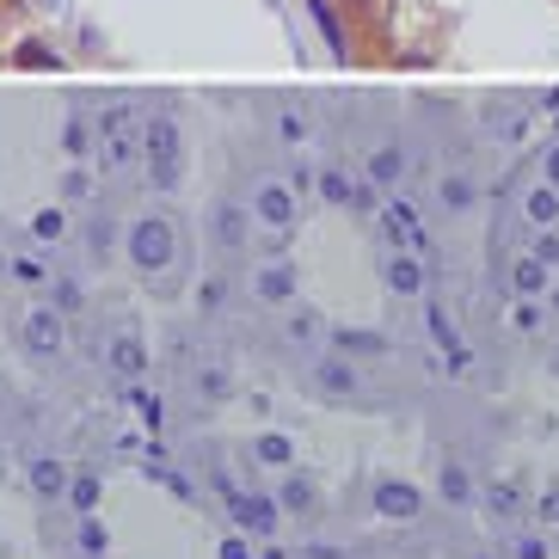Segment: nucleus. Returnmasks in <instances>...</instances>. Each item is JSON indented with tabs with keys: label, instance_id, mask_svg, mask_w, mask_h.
<instances>
[{
	"label": "nucleus",
	"instance_id": "obj_16",
	"mask_svg": "<svg viewBox=\"0 0 559 559\" xmlns=\"http://www.w3.org/2000/svg\"><path fill=\"white\" fill-rule=\"evenodd\" d=\"M486 504H492V516H523V498H516V486H492V492H486Z\"/></svg>",
	"mask_w": 559,
	"mask_h": 559
},
{
	"label": "nucleus",
	"instance_id": "obj_19",
	"mask_svg": "<svg viewBox=\"0 0 559 559\" xmlns=\"http://www.w3.org/2000/svg\"><path fill=\"white\" fill-rule=\"evenodd\" d=\"M388 283L412 296V289H418V264H412V259H394V264H388Z\"/></svg>",
	"mask_w": 559,
	"mask_h": 559
},
{
	"label": "nucleus",
	"instance_id": "obj_29",
	"mask_svg": "<svg viewBox=\"0 0 559 559\" xmlns=\"http://www.w3.org/2000/svg\"><path fill=\"white\" fill-rule=\"evenodd\" d=\"M542 277H547V264H542V271H535V259H528L523 271H516V283H523V289H535V283H542Z\"/></svg>",
	"mask_w": 559,
	"mask_h": 559
},
{
	"label": "nucleus",
	"instance_id": "obj_2",
	"mask_svg": "<svg viewBox=\"0 0 559 559\" xmlns=\"http://www.w3.org/2000/svg\"><path fill=\"white\" fill-rule=\"evenodd\" d=\"M130 264L135 271H166L173 264V222L166 215H142L130 228Z\"/></svg>",
	"mask_w": 559,
	"mask_h": 559
},
{
	"label": "nucleus",
	"instance_id": "obj_24",
	"mask_svg": "<svg viewBox=\"0 0 559 559\" xmlns=\"http://www.w3.org/2000/svg\"><path fill=\"white\" fill-rule=\"evenodd\" d=\"M32 234L56 240V234H62V210H37V215H32Z\"/></svg>",
	"mask_w": 559,
	"mask_h": 559
},
{
	"label": "nucleus",
	"instance_id": "obj_11",
	"mask_svg": "<svg viewBox=\"0 0 559 559\" xmlns=\"http://www.w3.org/2000/svg\"><path fill=\"white\" fill-rule=\"evenodd\" d=\"M252 455H259L264 467H289V461H296V443H289V437H259Z\"/></svg>",
	"mask_w": 559,
	"mask_h": 559
},
{
	"label": "nucleus",
	"instance_id": "obj_5",
	"mask_svg": "<svg viewBox=\"0 0 559 559\" xmlns=\"http://www.w3.org/2000/svg\"><path fill=\"white\" fill-rule=\"evenodd\" d=\"M376 510L388 516V523H412V516L425 510V498H418V486H406V479H381V486H376Z\"/></svg>",
	"mask_w": 559,
	"mask_h": 559
},
{
	"label": "nucleus",
	"instance_id": "obj_33",
	"mask_svg": "<svg viewBox=\"0 0 559 559\" xmlns=\"http://www.w3.org/2000/svg\"><path fill=\"white\" fill-rule=\"evenodd\" d=\"M308 559H338V554H332V547H313V554Z\"/></svg>",
	"mask_w": 559,
	"mask_h": 559
},
{
	"label": "nucleus",
	"instance_id": "obj_25",
	"mask_svg": "<svg viewBox=\"0 0 559 559\" xmlns=\"http://www.w3.org/2000/svg\"><path fill=\"white\" fill-rule=\"evenodd\" d=\"M215 234H222L228 247H240V210H222V222H215Z\"/></svg>",
	"mask_w": 559,
	"mask_h": 559
},
{
	"label": "nucleus",
	"instance_id": "obj_15",
	"mask_svg": "<svg viewBox=\"0 0 559 559\" xmlns=\"http://www.w3.org/2000/svg\"><path fill=\"white\" fill-rule=\"evenodd\" d=\"M308 13L320 19V37H326L332 50L345 56V32H338V19H332V7H326V0H308Z\"/></svg>",
	"mask_w": 559,
	"mask_h": 559
},
{
	"label": "nucleus",
	"instance_id": "obj_1",
	"mask_svg": "<svg viewBox=\"0 0 559 559\" xmlns=\"http://www.w3.org/2000/svg\"><path fill=\"white\" fill-rule=\"evenodd\" d=\"M142 160H148V179L160 191H173L185 173V142H179V123L173 117H148L142 123Z\"/></svg>",
	"mask_w": 559,
	"mask_h": 559
},
{
	"label": "nucleus",
	"instance_id": "obj_13",
	"mask_svg": "<svg viewBox=\"0 0 559 559\" xmlns=\"http://www.w3.org/2000/svg\"><path fill=\"white\" fill-rule=\"evenodd\" d=\"M381 222H388V234H400L406 247H418V240H425V234H418V222H412V210H406V203H394V210L381 215Z\"/></svg>",
	"mask_w": 559,
	"mask_h": 559
},
{
	"label": "nucleus",
	"instance_id": "obj_4",
	"mask_svg": "<svg viewBox=\"0 0 559 559\" xmlns=\"http://www.w3.org/2000/svg\"><path fill=\"white\" fill-rule=\"evenodd\" d=\"M25 350H32V357H56V350H62V313L56 308L25 313Z\"/></svg>",
	"mask_w": 559,
	"mask_h": 559
},
{
	"label": "nucleus",
	"instance_id": "obj_6",
	"mask_svg": "<svg viewBox=\"0 0 559 559\" xmlns=\"http://www.w3.org/2000/svg\"><path fill=\"white\" fill-rule=\"evenodd\" d=\"M252 210H259L264 228H289V222H296V191H289V185H264Z\"/></svg>",
	"mask_w": 559,
	"mask_h": 559
},
{
	"label": "nucleus",
	"instance_id": "obj_23",
	"mask_svg": "<svg viewBox=\"0 0 559 559\" xmlns=\"http://www.w3.org/2000/svg\"><path fill=\"white\" fill-rule=\"evenodd\" d=\"M535 510H542V523L559 528V479H547V486H542V504H535Z\"/></svg>",
	"mask_w": 559,
	"mask_h": 559
},
{
	"label": "nucleus",
	"instance_id": "obj_3",
	"mask_svg": "<svg viewBox=\"0 0 559 559\" xmlns=\"http://www.w3.org/2000/svg\"><path fill=\"white\" fill-rule=\"evenodd\" d=\"M135 148H142L135 117H130V111H105V117H99V160H105V166H123Z\"/></svg>",
	"mask_w": 559,
	"mask_h": 559
},
{
	"label": "nucleus",
	"instance_id": "obj_8",
	"mask_svg": "<svg viewBox=\"0 0 559 559\" xmlns=\"http://www.w3.org/2000/svg\"><path fill=\"white\" fill-rule=\"evenodd\" d=\"M111 369L123 381H135L142 369H148V350H142V338H130V332H117L111 338Z\"/></svg>",
	"mask_w": 559,
	"mask_h": 559
},
{
	"label": "nucleus",
	"instance_id": "obj_28",
	"mask_svg": "<svg viewBox=\"0 0 559 559\" xmlns=\"http://www.w3.org/2000/svg\"><path fill=\"white\" fill-rule=\"evenodd\" d=\"M338 345H350V350H381V338H369V332H338Z\"/></svg>",
	"mask_w": 559,
	"mask_h": 559
},
{
	"label": "nucleus",
	"instance_id": "obj_30",
	"mask_svg": "<svg viewBox=\"0 0 559 559\" xmlns=\"http://www.w3.org/2000/svg\"><path fill=\"white\" fill-rule=\"evenodd\" d=\"M222 559H252V554H247V542H240V535H228V542H222Z\"/></svg>",
	"mask_w": 559,
	"mask_h": 559
},
{
	"label": "nucleus",
	"instance_id": "obj_12",
	"mask_svg": "<svg viewBox=\"0 0 559 559\" xmlns=\"http://www.w3.org/2000/svg\"><path fill=\"white\" fill-rule=\"evenodd\" d=\"M554 215H559V191H554V185H547V191H528V222H535V228H547Z\"/></svg>",
	"mask_w": 559,
	"mask_h": 559
},
{
	"label": "nucleus",
	"instance_id": "obj_9",
	"mask_svg": "<svg viewBox=\"0 0 559 559\" xmlns=\"http://www.w3.org/2000/svg\"><path fill=\"white\" fill-rule=\"evenodd\" d=\"M313 498H320V492H313V479H283L277 504H283V510H296V516H308V510H313Z\"/></svg>",
	"mask_w": 559,
	"mask_h": 559
},
{
	"label": "nucleus",
	"instance_id": "obj_7",
	"mask_svg": "<svg viewBox=\"0 0 559 559\" xmlns=\"http://www.w3.org/2000/svg\"><path fill=\"white\" fill-rule=\"evenodd\" d=\"M277 498H234V523L240 528H252V535H271L277 528Z\"/></svg>",
	"mask_w": 559,
	"mask_h": 559
},
{
	"label": "nucleus",
	"instance_id": "obj_17",
	"mask_svg": "<svg viewBox=\"0 0 559 559\" xmlns=\"http://www.w3.org/2000/svg\"><path fill=\"white\" fill-rule=\"evenodd\" d=\"M320 388H326V394H350V388H357V376H350L345 362H320Z\"/></svg>",
	"mask_w": 559,
	"mask_h": 559
},
{
	"label": "nucleus",
	"instance_id": "obj_31",
	"mask_svg": "<svg viewBox=\"0 0 559 559\" xmlns=\"http://www.w3.org/2000/svg\"><path fill=\"white\" fill-rule=\"evenodd\" d=\"M516 559H547V547L542 542H523V547H516Z\"/></svg>",
	"mask_w": 559,
	"mask_h": 559
},
{
	"label": "nucleus",
	"instance_id": "obj_20",
	"mask_svg": "<svg viewBox=\"0 0 559 559\" xmlns=\"http://www.w3.org/2000/svg\"><path fill=\"white\" fill-rule=\"evenodd\" d=\"M259 289H264V296H271V301H283V296H289V289H296V283H289V271H283V264H277V271H264V277H259Z\"/></svg>",
	"mask_w": 559,
	"mask_h": 559
},
{
	"label": "nucleus",
	"instance_id": "obj_27",
	"mask_svg": "<svg viewBox=\"0 0 559 559\" xmlns=\"http://www.w3.org/2000/svg\"><path fill=\"white\" fill-rule=\"evenodd\" d=\"M443 492L449 498H467V474H461V467H443Z\"/></svg>",
	"mask_w": 559,
	"mask_h": 559
},
{
	"label": "nucleus",
	"instance_id": "obj_26",
	"mask_svg": "<svg viewBox=\"0 0 559 559\" xmlns=\"http://www.w3.org/2000/svg\"><path fill=\"white\" fill-rule=\"evenodd\" d=\"M320 191H326V198H332V203H350V185H345V179H338V173H326V179H320Z\"/></svg>",
	"mask_w": 559,
	"mask_h": 559
},
{
	"label": "nucleus",
	"instance_id": "obj_32",
	"mask_svg": "<svg viewBox=\"0 0 559 559\" xmlns=\"http://www.w3.org/2000/svg\"><path fill=\"white\" fill-rule=\"evenodd\" d=\"M547 185H554V191H559V148L547 154Z\"/></svg>",
	"mask_w": 559,
	"mask_h": 559
},
{
	"label": "nucleus",
	"instance_id": "obj_18",
	"mask_svg": "<svg viewBox=\"0 0 559 559\" xmlns=\"http://www.w3.org/2000/svg\"><path fill=\"white\" fill-rule=\"evenodd\" d=\"M68 498H74V510H81V516H93V510H99V479H74V486H68Z\"/></svg>",
	"mask_w": 559,
	"mask_h": 559
},
{
	"label": "nucleus",
	"instance_id": "obj_34",
	"mask_svg": "<svg viewBox=\"0 0 559 559\" xmlns=\"http://www.w3.org/2000/svg\"><path fill=\"white\" fill-rule=\"evenodd\" d=\"M0 406H7V394H0Z\"/></svg>",
	"mask_w": 559,
	"mask_h": 559
},
{
	"label": "nucleus",
	"instance_id": "obj_10",
	"mask_svg": "<svg viewBox=\"0 0 559 559\" xmlns=\"http://www.w3.org/2000/svg\"><path fill=\"white\" fill-rule=\"evenodd\" d=\"M32 486H37V492H44V498H56V492H62V486H68L62 461H50V455H44V461H32Z\"/></svg>",
	"mask_w": 559,
	"mask_h": 559
},
{
	"label": "nucleus",
	"instance_id": "obj_14",
	"mask_svg": "<svg viewBox=\"0 0 559 559\" xmlns=\"http://www.w3.org/2000/svg\"><path fill=\"white\" fill-rule=\"evenodd\" d=\"M400 173H406V160H400V148H381L376 160H369V179H376V185H394Z\"/></svg>",
	"mask_w": 559,
	"mask_h": 559
},
{
	"label": "nucleus",
	"instance_id": "obj_22",
	"mask_svg": "<svg viewBox=\"0 0 559 559\" xmlns=\"http://www.w3.org/2000/svg\"><path fill=\"white\" fill-rule=\"evenodd\" d=\"M130 406H135V418H142L148 430H160V400L154 394H130Z\"/></svg>",
	"mask_w": 559,
	"mask_h": 559
},
{
	"label": "nucleus",
	"instance_id": "obj_21",
	"mask_svg": "<svg viewBox=\"0 0 559 559\" xmlns=\"http://www.w3.org/2000/svg\"><path fill=\"white\" fill-rule=\"evenodd\" d=\"M81 547H86L93 559L105 554V528H99V516H81Z\"/></svg>",
	"mask_w": 559,
	"mask_h": 559
}]
</instances>
